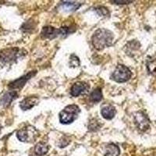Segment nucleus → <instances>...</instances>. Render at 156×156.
Listing matches in <instances>:
<instances>
[{"label":"nucleus","mask_w":156,"mask_h":156,"mask_svg":"<svg viewBox=\"0 0 156 156\" xmlns=\"http://www.w3.org/2000/svg\"><path fill=\"white\" fill-rule=\"evenodd\" d=\"M114 34L111 30L105 28L98 29L91 38L93 46L97 50H102L112 44Z\"/></svg>","instance_id":"1"},{"label":"nucleus","mask_w":156,"mask_h":156,"mask_svg":"<svg viewBox=\"0 0 156 156\" xmlns=\"http://www.w3.org/2000/svg\"><path fill=\"white\" fill-rule=\"evenodd\" d=\"M80 112V108L76 105H67L59 112V122L62 124H69L76 120Z\"/></svg>","instance_id":"2"},{"label":"nucleus","mask_w":156,"mask_h":156,"mask_svg":"<svg viewBox=\"0 0 156 156\" xmlns=\"http://www.w3.org/2000/svg\"><path fill=\"white\" fill-rule=\"evenodd\" d=\"M22 51L18 48H8L0 51V62L9 63L14 62L20 55Z\"/></svg>","instance_id":"3"},{"label":"nucleus","mask_w":156,"mask_h":156,"mask_svg":"<svg viewBox=\"0 0 156 156\" xmlns=\"http://www.w3.org/2000/svg\"><path fill=\"white\" fill-rule=\"evenodd\" d=\"M73 32L71 30L70 27H62L59 29H55L51 26H47V27H43L41 30V35L44 38H55L58 37V35H66L69 33Z\"/></svg>","instance_id":"4"},{"label":"nucleus","mask_w":156,"mask_h":156,"mask_svg":"<svg viewBox=\"0 0 156 156\" xmlns=\"http://www.w3.org/2000/svg\"><path fill=\"white\" fill-rule=\"evenodd\" d=\"M38 131L31 126H27L21 128L16 133V136L22 142L34 141L38 136Z\"/></svg>","instance_id":"5"},{"label":"nucleus","mask_w":156,"mask_h":156,"mask_svg":"<svg viewBox=\"0 0 156 156\" xmlns=\"http://www.w3.org/2000/svg\"><path fill=\"white\" fill-rule=\"evenodd\" d=\"M132 76L131 71L124 65H118L112 75V79L118 83L128 81Z\"/></svg>","instance_id":"6"},{"label":"nucleus","mask_w":156,"mask_h":156,"mask_svg":"<svg viewBox=\"0 0 156 156\" xmlns=\"http://www.w3.org/2000/svg\"><path fill=\"white\" fill-rule=\"evenodd\" d=\"M36 73H37V71H30V72H29L27 74L23 75L21 77L18 78L16 80H13L11 83H9L8 87L10 89L21 88V87H23L24 86L26 82L28 81L31 77H33L36 74Z\"/></svg>","instance_id":"7"},{"label":"nucleus","mask_w":156,"mask_h":156,"mask_svg":"<svg viewBox=\"0 0 156 156\" xmlns=\"http://www.w3.org/2000/svg\"><path fill=\"white\" fill-rule=\"evenodd\" d=\"M135 124L136 127L140 130H146L149 126V120L147 118L146 115L141 112H139L136 113L134 116Z\"/></svg>","instance_id":"8"},{"label":"nucleus","mask_w":156,"mask_h":156,"mask_svg":"<svg viewBox=\"0 0 156 156\" xmlns=\"http://www.w3.org/2000/svg\"><path fill=\"white\" fill-rule=\"evenodd\" d=\"M89 86L87 85V83L82 81L76 82L71 87L70 94L73 97H78L80 94H84V93L87 92Z\"/></svg>","instance_id":"9"},{"label":"nucleus","mask_w":156,"mask_h":156,"mask_svg":"<svg viewBox=\"0 0 156 156\" xmlns=\"http://www.w3.org/2000/svg\"><path fill=\"white\" fill-rule=\"evenodd\" d=\"M39 101V98L37 97L30 96V97L25 98L20 103V107L23 110H29L37 105Z\"/></svg>","instance_id":"10"},{"label":"nucleus","mask_w":156,"mask_h":156,"mask_svg":"<svg viewBox=\"0 0 156 156\" xmlns=\"http://www.w3.org/2000/svg\"><path fill=\"white\" fill-rule=\"evenodd\" d=\"M16 98H17V93L14 90L6 92L0 100V104L3 106H8V105H10V103L13 100L16 99Z\"/></svg>","instance_id":"11"},{"label":"nucleus","mask_w":156,"mask_h":156,"mask_svg":"<svg viewBox=\"0 0 156 156\" xmlns=\"http://www.w3.org/2000/svg\"><path fill=\"white\" fill-rule=\"evenodd\" d=\"M116 111L112 105H105L101 109V114L105 119H112L115 116Z\"/></svg>","instance_id":"12"},{"label":"nucleus","mask_w":156,"mask_h":156,"mask_svg":"<svg viewBox=\"0 0 156 156\" xmlns=\"http://www.w3.org/2000/svg\"><path fill=\"white\" fill-rule=\"evenodd\" d=\"M119 153H120V150H119V147L116 146L114 144H110L105 148V156H119Z\"/></svg>","instance_id":"13"},{"label":"nucleus","mask_w":156,"mask_h":156,"mask_svg":"<svg viewBox=\"0 0 156 156\" xmlns=\"http://www.w3.org/2000/svg\"><path fill=\"white\" fill-rule=\"evenodd\" d=\"M62 7L65 10L67 11H75L76 9H78L80 7L81 3H79V2H69V1H64L61 3Z\"/></svg>","instance_id":"14"},{"label":"nucleus","mask_w":156,"mask_h":156,"mask_svg":"<svg viewBox=\"0 0 156 156\" xmlns=\"http://www.w3.org/2000/svg\"><path fill=\"white\" fill-rule=\"evenodd\" d=\"M102 99V92L101 89L98 87L94 89L90 94V100L92 102H99Z\"/></svg>","instance_id":"15"},{"label":"nucleus","mask_w":156,"mask_h":156,"mask_svg":"<svg viewBox=\"0 0 156 156\" xmlns=\"http://www.w3.org/2000/svg\"><path fill=\"white\" fill-rule=\"evenodd\" d=\"M48 151V146L44 143H38L34 147V152L37 155H44Z\"/></svg>","instance_id":"16"},{"label":"nucleus","mask_w":156,"mask_h":156,"mask_svg":"<svg viewBox=\"0 0 156 156\" xmlns=\"http://www.w3.org/2000/svg\"><path fill=\"white\" fill-rule=\"evenodd\" d=\"M147 68H148L150 73H151L152 74H156V58L150 61L147 63Z\"/></svg>","instance_id":"17"},{"label":"nucleus","mask_w":156,"mask_h":156,"mask_svg":"<svg viewBox=\"0 0 156 156\" xmlns=\"http://www.w3.org/2000/svg\"><path fill=\"white\" fill-rule=\"evenodd\" d=\"M96 12H98V14L100 15V16H106L108 15V9L105 7H103V6H99V7L96 8Z\"/></svg>","instance_id":"18"},{"label":"nucleus","mask_w":156,"mask_h":156,"mask_svg":"<svg viewBox=\"0 0 156 156\" xmlns=\"http://www.w3.org/2000/svg\"><path fill=\"white\" fill-rule=\"evenodd\" d=\"M70 65L73 67H76L80 65V61L78 57H76L75 55H72L70 56Z\"/></svg>","instance_id":"19"},{"label":"nucleus","mask_w":156,"mask_h":156,"mask_svg":"<svg viewBox=\"0 0 156 156\" xmlns=\"http://www.w3.org/2000/svg\"><path fill=\"white\" fill-rule=\"evenodd\" d=\"M112 2H115V4H119V5H122V4H129V3H131L133 2V1H112Z\"/></svg>","instance_id":"20"}]
</instances>
